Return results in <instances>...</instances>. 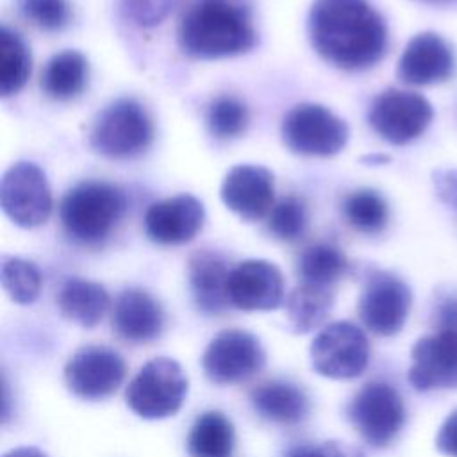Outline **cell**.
<instances>
[{
    "instance_id": "obj_24",
    "label": "cell",
    "mask_w": 457,
    "mask_h": 457,
    "mask_svg": "<svg viewBox=\"0 0 457 457\" xmlns=\"http://www.w3.org/2000/svg\"><path fill=\"white\" fill-rule=\"evenodd\" d=\"M334 305V287L300 282L286 298V314L291 328L298 334L323 325Z\"/></svg>"
},
{
    "instance_id": "obj_34",
    "label": "cell",
    "mask_w": 457,
    "mask_h": 457,
    "mask_svg": "<svg viewBox=\"0 0 457 457\" xmlns=\"http://www.w3.org/2000/svg\"><path fill=\"white\" fill-rule=\"evenodd\" d=\"M284 457H364L362 450L346 441H327L320 446L295 445Z\"/></svg>"
},
{
    "instance_id": "obj_33",
    "label": "cell",
    "mask_w": 457,
    "mask_h": 457,
    "mask_svg": "<svg viewBox=\"0 0 457 457\" xmlns=\"http://www.w3.org/2000/svg\"><path fill=\"white\" fill-rule=\"evenodd\" d=\"M179 0H121L123 14L137 27H155L166 20Z\"/></svg>"
},
{
    "instance_id": "obj_32",
    "label": "cell",
    "mask_w": 457,
    "mask_h": 457,
    "mask_svg": "<svg viewBox=\"0 0 457 457\" xmlns=\"http://www.w3.org/2000/svg\"><path fill=\"white\" fill-rule=\"evenodd\" d=\"M20 11L32 25L46 32L64 29L71 18L68 0H20Z\"/></svg>"
},
{
    "instance_id": "obj_20",
    "label": "cell",
    "mask_w": 457,
    "mask_h": 457,
    "mask_svg": "<svg viewBox=\"0 0 457 457\" xmlns=\"http://www.w3.org/2000/svg\"><path fill=\"white\" fill-rule=\"evenodd\" d=\"M228 262L218 252L198 250L187 261V278L193 300L204 314L216 316L227 311L228 300Z\"/></svg>"
},
{
    "instance_id": "obj_7",
    "label": "cell",
    "mask_w": 457,
    "mask_h": 457,
    "mask_svg": "<svg viewBox=\"0 0 457 457\" xmlns=\"http://www.w3.org/2000/svg\"><path fill=\"white\" fill-rule=\"evenodd\" d=\"M309 353L312 368L321 377L348 380L366 370L370 343L362 328L352 321H334L316 334Z\"/></svg>"
},
{
    "instance_id": "obj_37",
    "label": "cell",
    "mask_w": 457,
    "mask_h": 457,
    "mask_svg": "<svg viewBox=\"0 0 457 457\" xmlns=\"http://www.w3.org/2000/svg\"><path fill=\"white\" fill-rule=\"evenodd\" d=\"M437 327L439 330L450 332L457 337V298H446L437 307Z\"/></svg>"
},
{
    "instance_id": "obj_38",
    "label": "cell",
    "mask_w": 457,
    "mask_h": 457,
    "mask_svg": "<svg viewBox=\"0 0 457 457\" xmlns=\"http://www.w3.org/2000/svg\"><path fill=\"white\" fill-rule=\"evenodd\" d=\"M4 457H48V455L36 446H20L7 452Z\"/></svg>"
},
{
    "instance_id": "obj_17",
    "label": "cell",
    "mask_w": 457,
    "mask_h": 457,
    "mask_svg": "<svg viewBox=\"0 0 457 457\" xmlns=\"http://www.w3.org/2000/svg\"><path fill=\"white\" fill-rule=\"evenodd\" d=\"M204 204L193 195H177L152 204L145 212V232L157 245H184L204 227Z\"/></svg>"
},
{
    "instance_id": "obj_6",
    "label": "cell",
    "mask_w": 457,
    "mask_h": 457,
    "mask_svg": "<svg viewBox=\"0 0 457 457\" xmlns=\"http://www.w3.org/2000/svg\"><path fill=\"white\" fill-rule=\"evenodd\" d=\"M284 145L298 155L330 157L348 141V125L320 104L305 102L287 111L282 120Z\"/></svg>"
},
{
    "instance_id": "obj_26",
    "label": "cell",
    "mask_w": 457,
    "mask_h": 457,
    "mask_svg": "<svg viewBox=\"0 0 457 457\" xmlns=\"http://www.w3.org/2000/svg\"><path fill=\"white\" fill-rule=\"evenodd\" d=\"M296 271L302 282L334 287V284L348 271V259L337 246L316 243L300 253Z\"/></svg>"
},
{
    "instance_id": "obj_12",
    "label": "cell",
    "mask_w": 457,
    "mask_h": 457,
    "mask_svg": "<svg viewBox=\"0 0 457 457\" xmlns=\"http://www.w3.org/2000/svg\"><path fill=\"white\" fill-rule=\"evenodd\" d=\"M266 362L259 339L239 328L216 334L202 355V368L214 384H236L250 378Z\"/></svg>"
},
{
    "instance_id": "obj_28",
    "label": "cell",
    "mask_w": 457,
    "mask_h": 457,
    "mask_svg": "<svg viewBox=\"0 0 457 457\" xmlns=\"http://www.w3.org/2000/svg\"><path fill=\"white\" fill-rule=\"evenodd\" d=\"M341 209L348 225L362 234H378L389 221L387 202L378 191L370 187L348 193Z\"/></svg>"
},
{
    "instance_id": "obj_21",
    "label": "cell",
    "mask_w": 457,
    "mask_h": 457,
    "mask_svg": "<svg viewBox=\"0 0 457 457\" xmlns=\"http://www.w3.org/2000/svg\"><path fill=\"white\" fill-rule=\"evenodd\" d=\"M255 412L273 423L295 425L307 418L309 398L298 386L286 380H268L250 393Z\"/></svg>"
},
{
    "instance_id": "obj_8",
    "label": "cell",
    "mask_w": 457,
    "mask_h": 457,
    "mask_svg": "<svg viewBox=\"0 0 457 457\" xmlns=\"http://www.w3.org/2000/svg\"><path fill=\"white\" fill-rule=\"evenodd\" d=\"M348 418L368 445L384 448L393 443L403 428L405 405L393 386L370 382L352 398Z\"/></svg>"
},
{
    "instance_id": "obj_22",
    "label": "cell",
    "mask_w": 457,
    "mask_h": 457,
    "mask_svg": "<svg viewBox=\"0 0 457 457\" xmlns=\"http://www.w3.org/2000/svg\"><path fill=\"white\" fill-rule=\"evenodd\" d=\"M57 305L66 320L84 328H93L107 314L111 298L102 284L71 277L61 286Z\"/></svg>"
},
{
    "instance_id": "obj_1",
    "label": "cell",
    "mask_w": 457,
    "mask_h": 457,
    "mask_svg": "<svg viewBox=\"0 0 457 457\" xmlns=\"http://www.w3.org/2000/svg\"><path fill=\"white\" fill-rule=\"evenodd\" d=\"M307 29L318 55L339 70H368L387 50L386 21L368 0H314Z\"/></svg>"
},
{
    "instance_id": "obj_2",
    "label": "cell",
    "mask_w": 457,
    "mask_h": 457,
    "mask_svg": "<svg viewBox=\"0 0 457 457\" xmlns=\"http://www.w3.org/2000/svg\"><path fill=\"white\" fill-rule=\"evenodd\" d=\"M179 48L193 59H223L257 43L248 0H191L177 27Z\"/></svg>"
},
{
    "instance_id": "obj_14",
    "label": "cell",
    "mask_w": 457,
    "mask_h": 457,
    "mask_svg": "<svg viewBox=\"0 0 457 457\" xmlns=\"http://www.w3.org/2000/svg\"><path fill=\"white\" fill-rule=\"evenodd\" d=\"M407 378L421 393L457 389V337L445 330L420 337L411 350Z\"/></svg>"
},
{
    "instance_id": "obj_30",
    "label": "cell",
    "mask_w": 457,
    "mask_h": 457,
    "mask_svg": "<svg viewBox=\"0 0 457 457\" xmlns=\"http://www.w3.org/2000/svg\"><path fill=\"white\" fill-rule=\"evenodd\" d=\"M205 121L214 137L232 139L246 130L250 114L248 107L239 98L232 95H220L209 104Z\"/></svg>"
},
{
    "instance_id": "obj_31",
    "label": "cell",
    "mask_w": 457,
    "mask_h": 457,
    "mask_svg": "<svg viewBox=\"0 0 457 457\" xmlns=\"http://www.w3.org/2000/svg\"><path fill=\"white\" fill-rule=\"evenodd\" d=\"M309 223L307 207L298 196H284L278 200L268 214V230L280 241L300 239Z\"/></svg>"
},
{
    "instance_id": "obj_5",
    "label": "cell",
    "mask_w": 457,
    "mask_h": 457,
    "mask_svg": "<svg viewBox=\"0 0 457 457\" xmlns=\"http://www.w3.org/2000/svg\"><path fill=\"white\" fill-rule=\"evenodd\" d=\"M187 396V377L170 357L148 361L125 389L129 409L145 420L173 416Z\"/></svg>"
},
{
    "instance_id": "obj_9",
    "label": "cell",
    "mask_w": 457,
    "mask_h": 457,
    "mask_svg": "<svg viewBox=\"0 0 457 457\" xmlns=\"http://www.w3.org/2000/svg\"><path fill=\"white\" fill-rule=\"evenodd\" d=\"M0 205L21 228L43 225L52 212V191L43 170L29 161L12 164L0 182Z\"/></svg>"
},
{
    "instance_id": "obj_27",
    "label": "cell",
    "mask_w": 457,
    "mask_h": 457,
    "mask_svg": "<svg viewBox=\"0 0 457 457\" xmlns=\"http://www.w3.org/2000/svg\"><path fill=\"white\" fill-rule=\"evenodd\" d=\"M30 50L23 37L9 29L0 27V96L18 93L30 75Z\"/></svg>"
},
{
    "instance_id": "obj_16",
    "label": "cell",
    "mask_w": 457,
    "mask_h": 457,
    "mask_svg": "<svg viewBox=\"0 0 457 457\" xmlns=\"http://www.w3.org/2000/svg\"><path fill=\"white\" fill-rule=\"evenodd\" d=\"M230 305L241 311H273L284 302L280 270L264 259H248L230 270Z\"/></svg>"
},
{
    "instance_id": "obj_29",
    "label": "cell",
    "mask_w": 457,
    "mask_h": 457,
    "mask_svg": "<svg viewBox=\"0 0 457 457\" xmlns=\"http://www.w3.org/2000/svg\"><path fill=\"white\" fill-rule=\"evenodd\" d=\"M0 280L9 298L20 305L34 303L41 293V273L30 261L20 257H4Z\"/></svg>"
},
{
    "instance_id": "obj_18",
    "label": "cell",
    "mask_w": 457,
    "mask_h": 457,
    "mask_svg": "<svg viewBox=\"0 0 457 457\" xmlns=\"http://www.w3.org/2000/svg\"><path fill=\"white\" fill-rule=\"evenodd\" d=\"M453 68L450 45L436 32H420L403 48L396 75L411 86H430L450 79Z\"/></svg>"
},
{
    "instance_id": "obj_19",
    "label": "cell",
    "mask_w": 457,
    "mask_h": 457,
    "mask_svg": "<svg viewBox=\"0 0 457 457\" xmlns=\"http://www.w3.org/2000/svg\"><path fill=\"white\" fill-rule=\"evenodd\" d=\"M112 328L130 343H150L164 328V311L148 291L129 287L114 302Z\"/></svg>"
},
{
    "instance_id": "obj_4",
    "label": "cell",
    "mask_w": 457,
    "mask_h": 457,
    "mask_svg": "<svg viewBox=\"0 0 457 457\" xmlns=\"http://www.w3.org/2000/svg\"><path fill=\"white\" fill-rule=\"evenodd\" d=\"M154 141V123L148 111L134 98H118L104 107L91 127V148L109 159L139 157Z\"/></svg>"
},
{
    "instance_id": "obj_25",
    "label": "cell",
    "mask_w": 457,
    "mask_h": 457,
    "mask_svg": "<svg viewBox=\"0 0 457 457\" xmlns=\"http://www.w3.org/2000/svg\"><path fill=\"white\" fill-rule=\"evenodd\" d=\"M234 427L218 411H207L196 418L187 436L191 457H230L234 450Z\"/></svg>"
},
{
    "instance_id": "obj_40",
    "label": "cell",
    "mask_w": 457,
    "mask_h": 457,
    "mask_svg": "<svg viewBox=\"0 0 457 457\" xmlns=\"http://www.w3.org/2000/svg\"><path fill=\"white\" fill-rule=\"evenodd\" d=\"M423 4H430V5H453L457 4V0H420Z\"/></svg>"
},
{
    "instance_id": "obj_23",
    "label": "cell",
    "mask_w": 457,
    "mask_h": 457,
    "mask_svg": "<svg viewBox=\"0 0 457 457\" xmlns=\"http://www.w3.org/2000/svg\"><path fill=\"white\" fill-rule=\"evenodd\" d=\"M89 79L87 59L77 50H64L50 57L41 73V89L52 100L66 102L79 96Z\"/></svg>"
},
{
    "instance_id": "obj_3",
    "label": "cell",
    "mask_w": 457,
    "mask_h": 457,
    "mask_svg": "<svg viewBox=\"0 0 457 457\" xmlns=\"http://www.w3.org/2000/svg\"><path fill=\"white\" fill-rule=\"evenodd\" d=\"M127 212L125 191L105 180H84L66 191L59 204L64 234L77 245L100 246Z\"/></svg>"
},
{
    "instance_id": "obj_13",
    "label": "cell",
    "mask_w": 457,
    "mask_h": 457,
    "mask_svg": "<svg viewBox=\"0 0 457 457\" xmlns=\"http://www.w3.org/2000/svg\"><path fill=\"white\" fill-rule=\"evenodd\" d=\"M125 371V361L118 352L89 345L70 357L64 366V382L82 400H104L121 386Z\"/></svg>"
},
{
    "instance_id": "obj_11",
    "label": "cell",
    "mask_w": 457,
    "mask_h": 457,
    "mask_svg": "<svg viewBox=\"0 0 457 457\" xmlns=\"http://www.w3.org/2000/svg\"><path fill=\"white\" fill-rule=\"evenodd\" d=\"M412 295L409 286L389 271H373L359 298V318L377 336L398 334L409 316Z\"/></svg>"
},
{
    "instance_id": "obj_35",
    "label": "cell",
    "mask_w": 457,
    "mask_h": 457,
    "mask_svg": "<svg viewBox=\"0 0 457 457\" xmlns=\"http://www.w3.org/2000/svg\"><path fill=\"white\" fill-rule=\"evenodd\" d=\"M436 448L446 457H457V409H453L439 427Z\"/></svg>"
},
{
    "instance_id": "obj_15",
    "label": "cell",
    "mask_w": 457,
    "mask_h": 457,
    "mask_svg": "<svg viewBox=\"0 0 457 457\" xmlns=\"http://www.w3.org/2000/svg\"><path fill=\"white\" fill-rule=\"evenodd\" d=\"M223 204L246 221H259L270 214L275 200L273 173L259 164H237L221 182Z\"/></svg>"
},
{
    "instance_id": "obj_39",
    "label": "cell",
    "mask_w": 457,
    "mask_h": 457,
    "mask_svg": "<svg viewBox=\"0 0 457 457\" xmlns=\"http://www.w3.org/2000/svg\"><path fill=\"white\" fill-rule=\"evenodd\" d=\"M361 161L364 164H370V166H378V164L389 162V155H386V154H370V155L361 157Z\"/></svg>"
},
{
    "instance_id": "obj_10",
    "label": "cell",
    "mask_w": 457,
    "mask_h": 457,
    "mask_svg": "<svg viewBox=\"0 0 457 457\" xmlns=\"http://www.w3.org/2000/svg\"><path fill=\"white\" fill-rule=\"evenodd\" d=\"M432 118L434 109L425 96L395 87L382 91L368 112L373 130L391 145H407L420 137Z\"/></svg>"
},
{
    "instance_id": "obj_36",
    "label": "cell",
    "mask_w": 457,
    "mask_h": 457,
    "mask_svg": "<svg viewBox=\"0 0 457 457\" xmlns=\"http://www.w3.org/2000/svg\"><path fill=\"white\" fill-rule=\"evenodd\" d=\"M434 186L437 196L448 205L457 209V170L434 171Z\"/></svg>"
}]
</instances>
